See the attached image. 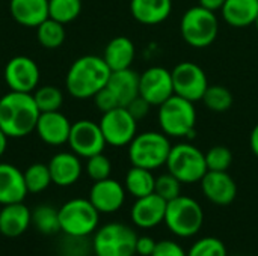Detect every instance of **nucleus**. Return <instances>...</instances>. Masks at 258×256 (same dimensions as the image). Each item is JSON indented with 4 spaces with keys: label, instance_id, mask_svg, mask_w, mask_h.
I'll use <instances>...</instances> for the list:
<instances>
[{
    "label": "nucleus",
    "instance_id": "obj_10",
    "mask_svg": "<svg viewBox=\"0 0 258 256\" xmlns=\"http://www.w3.org/2000/svg\"><path fill=\"white\" fill-rule=\"evenodd\" d=\"M98 124L106 143L116 148L128 145L138 134V121L125 107H115L104 112Z\"/></svg>",
    "mask_w": 258,
    "mask_h": 256
},
{
    "label": "nucleus",
    "instance_id": "obj_12",
    "mask_svg": "<svg viewBox=\"0 0 258 256\" xmlns=\"http://www.w3.org/2000/svg\"><path fill=\"white\" fill-rule=\"evenodd\" d=\"M68 145L76 155L89 158L95 154L103 152L107 143L101 133L100 124L89 119H80L71 124Z\"/></svg>",
    "mask_w": 258,
    "mask_h": 256
},
{
    "label": "nucleus",
    "instance_id": "obj_31",
    "mask_svg": "<svg viewBox=\"0 0 258 256\" xmlns=\"http://www.w3.org/2000/svg\"><path fill=\"white\" fill-rule=\"evenodd\" d=\"M23 175H24V183H26L29 193H41V192L47 190L50 184H53L50 170H48V164H44V163L30 164L23 172Z\"/></svg>",
    "mask_w": 258,
    "mask_h": 256
},
{
    "label": "nucleus",
    "instance_id": "obj_24",
    "mask_svg": "<svg viewBox=\"0 0 258 256\" xmlns=\"http://www.w3.org/2000/svg\"><path fill=\"white\" fill-rule=\"evenodd\" d=\"M172 11V0H132L130 12L136 21L145 26L163 23Z\"/></svg>",
    "mask_w": 258,
    "mask_h": 256
},
{
    "label": "nucleus",
    "instance_id": "obj_17",
    "mask_svg": "<svg viewBox=\"0 0 258 256\" xmlns=\"http://www.w3.org/2000/svg\"><path fill=\"white\" fill-rule=\"evenodd\" d=\"M166 204L168 202L156 193L138 198L130 211L133 225L142 229H153L159 226L165 220Z\"/></svg>",
    "mask_w": 258,
    "mask_h": 256
},
{
    "label": "nucleus",
    "instance_id": "obj_26",
    "mask_svg": "<svg viewBox=\"0 0 258 256\" xmlns=\"http://www.w3.org/2000/svg\"><path fill=\"white\" fill-rule=\"evenodd\" d=\"M221 11L227 24L243 29L252 26L258 17V0H225Z\"/></svg>",
    "mask_w": 258,
    "mask_h": 256
},
{
    "label": "nucleus",
    "instance_id": "obj_38",
    "mask_svg": "<svg viewBox=\"0 0 258 256\" xmlns=\"http://www.w3.org/2000/svg\"><path fill=\"white\" fill-rule=\"evenodd\" d=\"M94 101H95V106L98 107V110L100 112H109V110H112V109H115V107H121L119 104H118V100H116V97L113 95V92L107 88V86H104L103 89H100L95 95H94Z\"/></svg>",
    "mask_w": 258,
    "mask_h": 256
},
{
    "label": "nucleus",
    "instance_id": "obj_41",
    "mask_svg": "<svg viewBox=\"0 0 258 256\" xmlns=\"http://www.w3.org/2000/svg\"><path fill=\"white\" fill-rule=\"evenodd\" d=\"M156 244H157V241H154L151 237H147V235L138 237L136 253L141 256H151L153 252H154V249H156Z\"/></svg>",
    "mask_w": 258,
    "mask_h": 256
},
{
    "label": "nucleus",
    "instance_id": "obj_6",
    "mask_svg": "<svg viewBox=\"0 0 258 256\" xmlns=\"http://www.w3.org/2000/svg\"><path fill=\"white\" fill-rule=\"evenodd\" d=\"M100 222V213L91 204L89 199L76 198L65 202L59 208L60 231L67 237L85 238L97 231Z\"/></svg>",
    "mask_w": 258,
    "mask_h": 256
},
{
    "label": "nucleus",
    "instance_id": "obj_3",
    "mask_svg": "<svg viewBox=\"0 0 258 256\" xmlns=\"http://www.w3.org/2000/svg\"><path fill=\"white\" fill-rule=\"evenodd\" d=\"M163 223L175 237H194L201 231L204 225L203 207L194 198L180 195L166 204Z\"/></svg>",
    "mask_w": 258,
    "mask_h": 256
},
{
    "label": "nucleus",
    "instance_id": "obj_2",
    "mask_svg": "<svg viewBox=\"0 0 258 256\" xmlns=\"http://www.w3.org/2000/svg\"><path fill=\"white\" fill-rule=\"evenodd\" d=\"M110 72L112 71L104 62L103 56H82L73 62L67 72V91L77 100L94 98V95L107 84Z\"/></svg>",
    "mask_w": 258,
    "mask_h": 256
},
{
    "label": "nucleus",
    "instance_id": "obj_42",
    "mask_svg": "<svg viewBox=\"0 0 258 256\" xmlns=\"http://www.w3.org/2000/svg\"><path fill=\"white\" fill-rule=\"evenodd\" d=\"M224 3H225V0H200V6H203L206 9H210L213 12L222 9Z\"/></svg>",
    "mask_w": 258,
    "mask_h": 256
},
{
    "label": "nucleus",
    "instance_id": "obj_30",
    "mask_svg": "<svg viewBox=\"0 0 258 256\" xmlns=\"http://www.w3.org/2000/svg\"><path fill=\"white\" fill-rule=\"evenodd\" d=\"M32 223L36 229L45 235H53L60 231L59 225V210L51 205H38L32 211Z\"/></svg>",
    "mask_w": 258,
    "mask_h": 256
},
{
    "label": "nucleus",
    "instance_id": "obj_35",
    "mask_svg": "<svg viewBox=\"0 0 258 256\" xmlns=\"http://www.w3.org/2000/svg\"><path fill=\"white\" fill-rule=\"evenodd\" d=\"M187 256H228L222 240L216 237H203L187 250Z\"/></svg>",
    "mask_w": 258,
    "mask_h": 256
},
{
    "label": "nucleus",
    "instance_id": "obj_34",
    "mask_svg": "<svg viewBox=\"0 0 258 256\" xmlns=\"http://www.w3.org/2000/svg\"><path fill=\"white\" fill-rule=\"evenodd\" d=\"M233 163V152L230 148L224 145H216L206 152V164L207 170L227 172Z\"/></svg>",
    "mask_w": 258,
    "mask_h": 256
},
{
    "label": "nucleus",
    "instance_id": "obj_18",
    "mask_svg": "<svg viewBox=\"0 0 258 256\" xmlns=\"http://www.w3.org/2000/svg\"><path fill=\"white\" fill-rule=\"evenodd\" d=\"M35 131L38 133L39 139L51 146H59L68 143L71 122L65 115L57 112H45L39 115L38 124Z\"/></svg>",
    "mask_w": 258,
    "mask_h": 256
},
{
    "label": "nucleus",
    "instance_id": "obj_28",
    "mask_svg": "<svg viewBox=\"0 0 258 256\" xmlns=\"http://www.w3.org/2000/svg\"><path fill=\"white\" fill-rule=\"evenodd\" d=\"M36 36L39 44L44 48H57L63 44L65 41V27L62 23L53 20V18H47L45 21H42L38 27H36Z\"/></svg>",
    "mask_w": 258,
    "mask_h": 256
},
{
    "label": "nucleus",
    "instance_id": "obj_40",
    "mask_svg": "<svg viewBox=\"0 0 258 256\" xmlns=\"http://www.w3.org/2000/svg\"><path fill=\"white\" fill-rule=\"evenodd\" d=\"M150 107H151V104H150L147 100H144L141 95L136 97L128 106H125V109L130 112V115H132L136 121L145 118V116L148 115V112H150Z\"/></svg>",
    "mask_w": 258,
    "mask_h": 256
},
{
    "label": "nucleus",
    "instance_id": "obj_39",
    "mask_svg": "<svg viewBox=\"0 0 258 256\" xmlns=\"http://www.w3.org/2000/svg\"><path fill=\"white\" fill-rule=\"evenodd\" d=\"M151 256H187V252L174 240H162L157 241Z\"/></svg>",
    "mask_w": 258,
    "mask_h": 256
},
{
    "label": "nucleus",
    "instance_id": "obj_44",
    "mask_svg": "<svg viewBox=\"0 0 258 256\" xmlns=\"http://www.w3.org/2000/svg\"><path fill=\"white\" fill-rule=\"evenodd\" d=\"M6 145H8V136L0 130V157L5 154V151H6Z\"/></svg>",
    "mask_w": 258,
    "mask_h": 256
},
{
    "label": "nucleus",
    "instance_id": "obj_7",
    "mask_svg": "<svg viewBox=\"0 0 258 256\" xmlns=\"http://www.w3.org/2000/svg\"><path fill=\"white\" fill-rule=\"evenodd\" d=\"M180 32L190 47L206 48L215 42L219 32V21L213 11L198 5L183 14Z\"/></svg>",
    "mask_w": 258,
    "mask_h": 256
},
{
    "label": "nucleus",
    "instance_id": "obj_9",
    "mask_svg": "<svg viewBox=\"0 0 258 256\" xmlns=\"http://www.w3.org/2000/svg\"><path fill=\"white\" fill-rule=\"evenodd\" d=\"M136 241L138 235L130 226L112 222L97 229L92 249L95 256H135Z\"/></svg>",
    "mask_w": 258,
    "mask_h": 256
},
{
    "label": "nucleus",
    "instance_id": "obj_22",
    "mask_svg": "<svg viewBox=\"0 0 258 256\" xmlns=\"http://www.w3.org/2000/svg\"><path fill=\"white\" fill-rule=\"evenodd\" d=\"M12 18L24 27H38L48 18V0H11Z\"/></svg>",
    "mask_w": 258,
    "mask_h": 256
},
{
    "label": "nucleus",
    "instance_id": "obj_45",
    "mask_svg": "<svg viewBox=\"0 0 258 256\" xmlns=\"http://www.w3.org/2000/svg\"><path fill=\"white\" fill-rule=\"evenodd\" d=\"M254 26H255V29H257V30H258V17H257V18H255V21H254Z\"/></svg>",
    "mask_w": 258,
    "mask_h": 256
},
{
    "label": "nucleus",
    "instance_id": "obj_21",
    "mask_svg": "<svg viewBox=\"0 0 258 256\" xmlns=\"http://www.w3.org/2000/svg\"><path fill=\"white\" fill-rule=\"evenodd\" d=\"M27 193L23 172L9 163H0V204L23 202Z\"/></svg>",
    "mask_w": 258,
    "mask_h": 256
},
{
    "label": "nucleus",
    "instance_id": "obj_5",
    "mask_svg": "<svg viewBox=\"0 0 258 256\" xmlns=\"http://www.w3.org/2000/svg\"><path fill=\"white\" fill-rule=\"evenodd\" d=\"M171 148L172 145L165 133L145 131L136 134L128 143V158L133 166L154 170L166 164Z\"/></svg>",
    "mask_w": 258,
    "mask_h": 256
},
{
    "label": "nucleus",
    "instance_id": "obj_43",
    "mask_svg": "<svg viewBox=\"0 0 258 256\" xmlns=\"http://www.w3.org/2000/svg\"><path fill=\"white\" fill-rule=\"evenodd\" d=\"M249 146H251V151L254 152V155L258 157V124L252 128V131H251V136H249Z\"/></svg>",
    "mask_w": 258,
    "mask_h": 256
},
{
    "label": "nucleus",
    "instance_id": "obj_25",
    "mask_svg": "<svg viewBox=\"0 0 258 256\" xmlns=\"http://www.w3.org/2000/svg\"><path fill=\"white\" fill-rule=\"evenodd\" d=\"M136 48L130 38L127 36H116L109 41V44L104 48L103 59L110 68V71H119L127 69L132 66L135 60Z\"/></svg>",
    "mask_w": 258,
    "mask_h": 256
},
{
    "label": "nucleus",
    "instance_id": "obj_37",
    "mask_svg": "<svg viewBox=\"0 0 258 256\" xmlns=\"http://www.w3.org/2000/svg\"><path fill=\"white\" fill-rule=\"evenodd\" d=\"M86 174H88V177L94 183L106 180V178H110L112 163H110V160L103 152L95 154V155L89 157L88 161H86Z\"/></svg>",
    "mask_w": 258,
    "mask_h": 256
},
{
    "label": "nucleus",
    "instance_id": "obj_11",
    "mask_svg": "<svg viewBox=\"0 0 258 256\" xmlns=\"http://www.w3.org/2000/svg\"><path fill=\"white\" fill-rule=\"evenodd\" d=\"M174 94L186 98L192 103L201 101L206 89L209 88V80L204 69L195 62H180L171 71Z\"/></svg>",
    "mask_w": 258,
    "mask_h": 256
},
{
    "label": "nucleus",
    "instance_id": "obj_27",
    "mask_svg": "<svg viewBox=\"0 0 258 256\" xmlns=\"http://www.w3.org/2000/svg\"><path fill=\"white\" fill-rule=\"evenodd\" d=\"M154 184H156V177L150 169L132 166L125 174V181H124L125 192H128L136 199L154 193Z\"/></svg>",
    "mask_w": 258,
    "mask_h": 256
},
{
    "label": "nucleus",
    "instance_id": "obj_33",
    "mask_svg": "<svg viewBox=\"0 0 258 256\" xmlns=\"http://www.w3.org/2000/svg\"><path fill=\"white\" fill-rule=\"evenodd\" d=\"M32 95L35 98V103L41 113L57 112L63 103V95H62L60 89L56 86H41Z\"/></svg>",
    "mask_w": 258,
    "mask_h": 256
},
{
    "label": "nucleus",
    "instance_id": "obj_8",
    "mask_svg": "<svg viewBox=\"0 0 258 256\" xmlns=\"http://www.w3.org/2000/svg\"><path fill=\"white\" fill-rule=\"evenodd\" d=\"M166 167L181 184L200 183L207 172L206 154L190 143L174 145L168 155Z\"/></svg>",
    "mask_w": 258,
    "mask_h": 256
},
{
    "label": "nucleus",
    "instance_id": "obj_32",
    "mask_svg": "<svg viewBox=\"0 0 258 256\" xmlns=\"http://www.w3.org/2000/svg\"><path fill=\"white\" fill-rule=\"evenodd\" d=\"M82 12V0H48V17L67 24Z\"/></svg>",
    "mask_w": 258,
    "mask_h": 256
},
{
    "label": "nucleus",
    "instance_id": "obj_29",
    "mask_svg": "<svg viewBox=\"0 0 258 256\" xmlns=\"http://www.w3.org/2000/svg\"><path fill=\"white\" fill-rule=\"evenodd\" d=\"M201 101L204 103V106L209 110H212L215 113H224L231 109L234 98H233V94L230 92V89H227L225 86L209 84Z\"/></svg>",
    "mask_w": 258,
    "mask_h": 256
},
{
    "label": "nucleus",
    "instance_id": "obj_20",
    "mask_svg": "<svg viewBox=\"0 0 258 256\" xmlns=\"http://www.w3.org/2000/svg\"><path fill=\"white\" fill-rule=\"evenodd\" d=\"M32 223V211L23 204H8L0 210V234L6 238L23 235Z\"/></svg>",
    "mask_w": 258,
    "mask_h": 256
},
{
    "label": "nucleus",
    "instance_id": "obj_16",
    "mask_svg": "<svg viewBox=\"0 0 258 256\" xmlns=\"http://www.w3.org/2000/svg\"><path fill=\"white\" fill-rule=\"evenodd\" d=\"M91 204L101 214L116 213L125 201V187L116 180L106 178L101 181H95L89 190Z\"/></svg>",
    "mask_w": 258,
    "mask_h": 256
},
{
    "label": "nucleus",
    "instance_id": "obj_36",
    "mask_svg": "<svg viewBox=\"0 0 258 256\" xmlns=\"http://www.w3.org/2000/svg\"><path fill=\"white\" fill-rule=\"evenodd\" d=\"M154 193L163 198L166 202H169L181 195V183L172 174H163L156 178Z\"/></svg>",
    "mask_w": 258,
    "mask_h": 256
},
{
    "label": "nucleus",
    "instance_id": "obj_23",
    "mask_svg": "<svg viewBox=\"0 0 258 256\" xmlns=\"http://www.w3.org/2000/svg\"><path fill=\"white\" fill-rule=\"evenodd\" d=\"M106 86L113 92L118 104L125 107L136 97H139V74L132 68L112 71Z\"/></svg>",
    "mask_w": 258,
    "mask_h": 256
},
{
    "label": "nucleus",
    "instance_id": "obj_4",
    "mask_svg": "<svg viewBox=\"0 0 258 256\" xmlns=\"http://www.w3.org/2000/svg\"><path fill=\"white\" fill-rule=\"evenodd\" d=\"M195 103L172 95L159 106V125L168 137H190L195 133Z\"/></svg>",
    "mask_w": 258,
    "mask_h": 256
},
{
    "label": "nucleus",
    "instance_id": "obj_19",
    "mask_svg": "<svg viewBox=\"0 0 258 256\" xmlns=\"http://www.w3.org/2000/svg\"><path fill=\"white\" fill-rule=\"evenodd\" d=\"M51 183L59 187H68L79 181L82 175L80 157L74 152H59L48 161Z\"/></svg>",
    "mask_w": 258,
    "mask_h": 256
},
{
    "label": "nucleus",
    "instance_id": "obj_13",
    "mask_svg": "<svg viewBox=\"0 0 258 256\" xmlns=\"http://www.w3.org/2000/svg\"><path fill=\"white\" fill-rule=\"evenodd\" d=\"M139 95L151 106H160L174 95L172 74L163 66H151L139 74Z\"/></svg>",
    "mask_w": 258,
    "mask_h": 256
},
{
    "label": "nucleus",
    "instance_id": "obj_14",
    "mask_svg": "<svg viewBox=\"0 0 258 256\" xmlns=\"http://www.w3.org/2000/svg\"><path fill=\"white\" fill-rule=\"evenodd\" d=\"M5 81L9 91L32 94L39 83V68L27 56H15L5 66Z\"/></svg>",
    "mask_w": 258,
    "mask_h": 256
},
{
    "label": "nucleus",
    "instance_id": "obj_15",
    "mask_svg": "<svg viewBox=\"0 0 258 256\" xmlns=\"http://www.w3.org/2000/svg\"><path fill=\"white\" fill-rule=\"evenodd\" d=\"M200 183L203 195L215 205L227 207L237 196V184L228 172L207 170Z\"/></svg>",
    "mask_w": 258,
    "mask_h": 256
},
{
    "label": "nucleus",
    "instance_id": "obj_1",
    "mask_svg": "<svg viewBox=\"0 0 258 256\" xmlns=\"http://www.w3.org/2000/svg\"><path fill=\"white\" fill-rule=\"evenodd\" d=\"M39 115L32 94L9 91L0 98V130L8 139H20L33 133Z\"/></svg>",
    "mask_w": 258,
    "mask_h": 256
}]
</instances>
